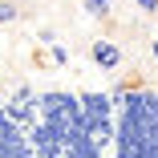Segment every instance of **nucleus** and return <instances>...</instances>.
<instances>
[{
	"mask_svg": "<svg viewBox=\"0 0 158 158\" xmlns=\"http://www.w3.org/2000/svg\"><path fill=\"white\" fill-rule=\"evenodd\" d=\"M89 57H93V65L98 69H118L122 65V49H118V41H110V37H98L89 45Z\"/></svg>",
	"mask_w": 158,
	"mask_h": 158,
	"instance_id": "f257e3e1",
	"label": "nucleus"
},
{
	"mask_svg": "<svg viewBox=\"0 0 158 158\" xmlns=\"http://www.w3.org/2000/svg\"><path fill=\"white\" fill-rule=\"evenodd\" d=\"M81 8H85L93 20H102V16H110V0H81Z\"/></svg>",
	"mask_w": 158,
	"mask_h": 158,
	"instance_id": "f03ea898",
	"label": "nucleus"
},
{
	"mask_svg": "<svg viewBox=\"0 0 158 158\" xmlns=\"http://www.w3.org/2000/svg\"><path fill=\"white\" fill-rule=\"evenodd\" d=\"M16 16H20V8L12 4V0H0V24H12Z\"/></svg>",
	"mask_w": 158,
	"mask_h": 158,
	"instance_id": "7ed1b4c3",
	"label": "nucleus"
},
{
	"mask_svg": "<svg viewBox=\"0 0 158 158\" xmlns=\"http://www.w3.org/2000/svg\"><path fill=\"white\" fill-rule=\"evenodd\" d=\"M138 12H158V0H134Z\"/></svg>",
	"mask_w": 158,
	"mask_h": 158,
	"instance_id": "20e7f679",
	"label": "nucleus"
},
{
	"mask_svg": "<svg viewBox=\"0 0 158 158\" xmlns=\"http://www.w3.org/2000/svg\"><path fill=\"white\" fill-rule=\"evenodd\" d=\"M150 53H154V57H158V41H154V45H150Z\"/></svg>",
	"mask_w": 158,
	"mask_h": 158,
	"instance_id": "39448f33",
	"label": "nucleus"
}]
</instances>
